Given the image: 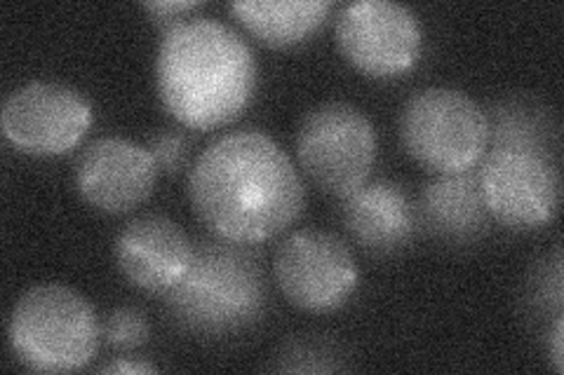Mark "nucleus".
I'll return each instance as SVG.
<instances>
[{
  "label": "nucleus",
  "mask_w": 564,
  "mask_h": 375,
  "mask_svg": "<svg viewBox=\"0 0 564 375\" xmlns=\"http://www.w3.org/2000/svg\"><path fill=\"white\" fill-rule=\"evenodd\" d=\"M188 198L215 238L259 244L299 219L306 190L290 155L269 134L240 130L215 139L198 155Z\"/></svg>",
  "instance_id": "obj_1"
},
{
  "label": "nucleus",
  "mask_w": 564,
  "mask_h": 375,
  "mask_svg": "<svg viewBox=\"0 0 564 375\" xmlns=\"http://www.w3.org/2000/svg\"><path fill=\"white\" fill-rule=\"evenodd\" d=\"M158 95L186 130L209 132L245 113L257 92V59L240 33L193 16L165 31L155 59Z\"/></svg>",
  "instance_id": "obj_2"
},
{
  "label": "nucleus",
  "mask_w": 564,
  "mask_h": 375,
  "mask_svg": "<svg viewBox=\"0 0 564 375\" xmlns=\"http://www.w3.org/2000/svg\"><path fill=\"white\" fill-rule=\"evenodd\" d=\"M267 302V277L257 254L219 238L193 244L186 275L163 294V308L174 324L207 338L250 329Z\"/></svg>",
  "instance_id": "obj_3"
},
{
  "label": "nucleus",
  "mask_w": 564,
  "mask_h": 375,
  "mask_svg": "<svg viewBox=\"0 0 564 375\" xmlns=\"http://www.w3.org/2000/svg\"><path fill=\"white\" fill-rule=\"evenodd\" d=\"M8 338L17 362L39 373H70L90 364L101 324L90 300L64 284H39L14 302Z\"/></svg>",
  "instance_id": "obj_4"
},
{
  "label": "nucleus",
  "mask_w": 564,
  "mask_h": 375,
  "mask_svg": "<svg viewBox=\"0 0 564 375\" xmlns=\"http://www.w3.org/2000/svg\"><path fill=\"white\" fill-rule=\"evenodd\" d=\"M400 139L421 167L456 174L480 165L489 148V122L482 106L462 89L426 87L404 103Z\"/></svg>",
  "instance_id": "obj_5"
},
{
  "label": "nucleus",
  "mask_w": 564,
  "mask_h": 375,
  "mask_svg": "<svg viewBox=\"0 0 564 375\" xmlns=\"http://www.w3.org/2000/svg\"><path fill=\"white\" fill-rule=\"evenodd\" d=\"M296 157L315 188L344 200L367 184L375 167V124L352 103L315 106L296 130Z\"/></svg>",
  "instance_id": "obj_6"
},
{
  "label": "nucleus",
  "mask_w": 564,
  "mask_h": 375,
  "mask_svg": "<svg viewBox=\"0 0 564 375\" xmlns=\"http://www.w3.org/2000/svg\"><path fill=\"white\" fill-rule=\"evenodd\" d=\"M491 221L529 232L553 223L560 209V163L524 148H489L478 169Z\"/></svg>",
  "instance_id": "obj_7"
},
{
  "label": "nucleus",
  "mask_w": 564,
  "mask_h": 375,
  "mask_svg": "<svg viewBox=\"0 0 564 375\" xmlns=\"http://www.w3.org/2000/svg\"><path fill=\"white\" fill-rule=\"evenodd\" d=\"M273 275L294 308L332 312L358 287V263L344 240L325 230H296L275 249Z\"/></svg>",
  "instance_id": "obj_8"
},
{
  "label": "nucleus",
  "mask_w": 564,
  "mask_h": 375,
  "mask_svg": "<svg viewBox=\"0 0 564 375\" xmlns=\"http://www.w3.org/2000/svg\"><path fill=\"white\" fill-rule=\"evenodd\" d=\"M337 45L352 68L386 80L416 66L423 33L410 8L391 0H358L339 14Z\"/></svg>",
  "instance_id": "obj_9"
},
{
  "label": "nucleus",
  "mask_w": 564,
  "mask_h": 375,
  "mask_svg": "<svg viewBox=\"0 0 564 375\" xmlns=\"http://www.w3.org/2000/svg\"><path fill=\"white\" fill-rule=\"evenodd\" d=\"M93 124V106L78 89L31 82L12 92L0 113L10 144L26 155L55 157L74 151Z\"/></svg>",
  "instance_id": "obj_10"
},
{
  "label": "nucleus",
  "mask_w": 564,
  "mask_h": 375,
  "mask_svg": "<svg viewBox=\"0 0 564 375\" xmlns=\"http://www.w3.org/2000/svg\"><path fill=\"white\" fill-rule=\"evenodd\" d=\"M158 172L161 167L147 146L120 136H101L78 155L76 188L90 207L104 213H126L151 198Z\"/></svg>",
  "instance_id": "obj_11"
},
{
  "label": "nucleus",
  "mask_w": 564,
  "mask_h": 375,
  "mask_svg": "<svg viewBox=\"0 0 564 375\" xmlns=\"http://www.w3.org/2000/svg\"><path fill=\"white\" fill-rule=\"evenodd\" d=\"M118 271L137 289L165 294L180 282L193 256V242L167 217H139L120 230L113 246Z\"/></svg>",
  "instance_id": "obj_12"
},
{
  "label": "nucleus",
  "mask_w": 564,
  "mask_h": 375,
  "mask_svg": "<svg viewBox=\"0 0 564 375\" xmlns=\"http://www.w3.org/2000/svg\"><path fill=\"white\" fill-rule=\"evenodd\" d=\"M341 221L350 240L372 256L398 254L419 228L412 198L393 181L365 184L350 192L341 205Z\"/></svg>",
  "instance_id": "obj_13"
},
{
  "label": "nucleus",
  "mask_w": 564,
  "mask_h": 375,
  "mask_svg": "<svg viewBox=\"0 0 564 375\" xmlns=\"http://www.w3.org/2000/svg\"><path fill=\"white\" fill-rule=\"evenodd\" d=\"M416 217L419 225L440 242L470 244L482 238L491 219L480 192L478 169L437 174L421 190Z\"/></svg>",
  "instance_id": "obj_14"
},
{
  "label": "nucleus",
  "mask_w": 564,
  "mask_h": 375,
  "mask_svg": "<svg viewBox=\"0 0 564 375\" xmlns=\"http://www.w3.org/2000/svg\"><path fill=\"white\" fill-rule=\"evenodd\" d=\"M332 8L329 0H240L231 12L259 43L285 49L308 41Z\"/></svg>",
  "instance_id": "obj_15"
},
{
  "label": "nucleus",
  "mask_w": 564,
  "mask_h": 375,
  "mask_svg": "<svg viewBox=\"0 0 564 375\" xmlns=\"http://www.w3.org/2000/svg\"><path fill=\"white\" fill-rule=\"evenodd\" d=\"M487 113L489 148H524L560 163V124L545 106L532 97H508Z\"/></svg>",
  "instance_id": "obj_16"
},
{
  "label": "nucleus",
  "mask_w": 564,
  "mask_h": 375,
  "mask_svg": "<svg viewBox=\"0 0 564 375\" xmlns=\"http://www.w3.org/2000/svg\"><path fill=\"white\" fill-rule=\"evenodd\" d=\"M339 348L325 338H296L280 350L271 371L285 373H332L344 371Z\"/></svg>",
  "instance_id": "obj_17"
},
{
  "label": "nucleus",
  "mask_w": 564,
  "mask_h": 375,
  "mask_svg": "<svg viewBox=\"0 0 564 375\" xmlns=\"http://www.w3.org/2000/svg\"><path fill=\"white\" fill-rule=\"evenodd\" d=\"M527 310L536 317H560L564 306V287H562V249L557 246L551 258H545L534 267L527 279Z\"/></svg>",
  "instance_id": "obj_18"
},
{
  "label": "nucleus",
  "mask_w": 564,
  "mask_h": 375,
  "mask_svg": "<svg viewBox=\"0 0 564 375\" xmlns=\"http://www.w3.org/2000/svg\"><path fill=\"white\" fill-rule=\"evenodd\" d=\"M151 341L147 315L137 308H118L106 315L101 324V343L113 352H134Z\"/></svg>",
  "instance_id": "obj_19"
},
{
  "label": "nucleus",
  "mask_w": 564,
  "mask_h": 375,
  "mask_svg": "<svg viewBox=\"0 0 564 375\" xmlns=\"http://www.w3.org/2000/svg\"><path fill=\"white\" fill-rule=\"evenodd\" d=\"M147 148L163 172L176 176L186 169L193 153V139L184 130H158L149 136Z\"/></svg>",
  "instance_id": "obj_20"
},
{
  "label": "nucleus",
  "mask_w": 564,
  "mask_h": 375,
  "mask_svg": "<svg viewBox=\"0 0 564 375\" xmlns=\"http://www.w3.org/2000/svg\"><path fill=\"white\" fill-rule=\"evenodd\" d=\"M141 8H144V12H149L153 16L155 24L165 26V31H167L176 24L186 22L184 16L191 14L193 10H198L200 3L198 0H170V3H144Z\"/></svg>",
  "instance_id": "obj_21"
},
{
  "label": "nucleus",
  "mask_w": 564,
  "mask_h": 375,
  "mask_svg": "<svg viewBox=\"0 0 564 375\" xmlns=\"http://www.w3.org/2000/svg\"><path fill=\"white\" fill-rule=\"evenodd\" d=\"M562 333H564V315L553 319V333H551V360L557 373H564V360H562Z\"/></svg>",
  "instance_id": "obj_22"
},
{
  "label": "nucleus",
  "mask_w": 564,
  "mask_h": 375,
  "mask_svg": "<svg viewBox=\"0 0 564 375\" xmlns=\"http://www.w3.org/2000/svg\"><path fill=\"white\" fill-rule=\"evenodd\" d=\"M155 371L158 368L153 364L128 362V360H118V362L99 366V373H111V375H118V373H155Z\"/></svg>",
  "instance_id": "obj_23"
}]
</instances>
